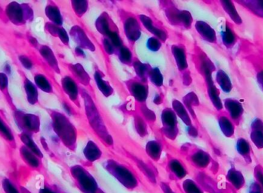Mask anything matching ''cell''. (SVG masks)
Segmentation results:
<instances>
[{
	"label": "cell",
	"instance_id": "10",
	"mask_svg": "<svg viewBox=\"0 0 263 193\" xmlns=\"http://www.w3.org/2000/svg\"><path fill=\"white\" fill-rule=\"evenodd\" d=\"M236 148L240 156L244 158L245 160L248 163H250L252 160L251 158V147H250V142L243 137L238 138L236 142Z\"/></svg>",
	"mask_w": 263,
	"mask_h": 193
},
{
	"label": "cell",
	"instance_id": "6",
	"mask_svg": "<svg viewBox=\"0 0 263 193\" xmlns=\"http://www.w3.org/2000/svg\"><path fill=\"white\" fill-rule=\"evenodd\" d=\"M250 136L252 142L259 149H263V120L257 118L250 126Z\"/></svg>",
	"mask_w": 263,
	"mask_h": 193
},
{
	"label": "cell",
	"instance_id": "16",
	"mask_svg": "<svg viewBox=\"0 0 263 193\" xmlns=\"http://www.w3.org/2000/svg\"><path fill=\"white\" fill-rule=\"evenodd\" d=\"M152 82H155V83L157 84V85H161L162 82V78L161 76V74L159 73V71L157 72V75H156V72L154 71L152 72Z\"/></svg>",
	"mask_w": 263,
	"mask_h": 193
},
{
	"label": "cell",
	"instance_id": "4",
	"mask_svg": "<svg viewBox=\"0 0 263 193\" xmlns=\"http://www.w3.org/2000/svg\"><path fill=\"white\" fill-rule=\"evenodd\" d=\"M220 6L222 7V10L228 15V17L233 22L234 26L239 28V29L244 27L243 19L241 15H239V12L236 9V4L232 1H220L219 2Z\"/></svg>",
	"mask_w": 263,
	"mask_h": 193
},
{
	"label": "cell",
	"instance_id": "1",
	"mask_svg": "<svg viewBox=\"0 0 263 193\" xmlns=\"http://www.w3.org/2000/svg\"><path fill=\"white\" fill-rule=\"evenodd\" d=\"M236 56L263 92V56L257 46L251 40L240 36Z\"/></svg>",
	"mask_w": 263,
	"mask_h": 193
},
{
	"label": "cell",
	"instance_id": "2",
	"mask_svg": "<svg viewBox=\"0 0 263 193\" xmlns=\"http://www.w3.org/2000/svg\"><path fill=\"white\" fill-rule=\"evenodd\" d=\"M223 109L229 115L236 127L241 125L244 119V108L241 102L233 98H227L223 102Z\"/></svg>",
	"mask_w": 263,
	"mask_h": 193
},
{
	"label": "cell",
	"instance_id": "8",
	"mask_svg": "<svg viewBox=\"0 0 263 193\" xmlns=\"http://www.w3.org/2000/svg\"><path fill=\"white\" fill-rule=\"evenodd\" d=\"M196 28L198 34L202 36V39L212 44L217 43V36L215 31L206 22L198 21L196 24Z\"/></svg>",
	"mask_w": 263,
	"mask_h": 193
},
{
	"label": "cell",
	"instance_id": "18",
	"mask_svg": "<svg viewBox=\"0 0 263 193\" xmlns=\"http://www.w3.org/2000/svg\"><path fill=\"white\" fill-rule=\"evenodd\" d=\"M110 38H111L112 41H113V43H114L116 46L121 45V40H120V37H119V36L117 33H110Z\"/></svg>",
	"mask_w": 263,
	"mask_h": 193
},
{
	"label": "cell",
	"instance_id": "17",
	"mask_svg": "<svg viewBox=\"0 0 263 193\" xmlns=\"http://www.w3.org/2000/svg\"><path fill=\"white\" fill-rule=\"evenodd\" d=\"M122 59H124L126 62L129 61L131 59V53L127 49L124 48L122 50L121 55H120Z\"/></svg>",
	"mask_w": 263,
	"mask_h": 193
},
{
	"label": "cell",
	"instance_id": "3",
	"mask_svg": "<svg viewBox=\"0 0 263 193\" xmlns=\"http://www.w3.org/2000/svg\"><path fill=\"white\" fill-rule=\"evenodd\" d=\"M236 26L229 19H225L221 28L220 36L222 44L227 50H233L239 43V36Z\"/></svg>",
	"mask_w": 263,
	"mask_h": 193
},
{
	"label": "cell",
	"instance_id": "14",
	"mask_svg": "<svg viewBox=\"0 0 263 193\" xmlns=\"http://www.w3.org/2000/svg\"><path fill=\"white\" fill-rule=\"evenodd\" d=\"M96 82H97L98 86H99V89L103 92V94L107 95L110 94L111 92V89H110V86H108L107 83L105 82V81H103L101 77L99 74H96Z\"/></svg>",
	"mask_w": 263,
	"mask_h": 193
},
{
	"label": "cell",
	"instance_id": "7",
	"mask_svg": "<svg viewBox=\"0 0 263 193\" xmlns=\"http://www.w3.org/2000/svg\"><path fill=\"white\" fill-rule=\"evenodd\" d=\"M234 2L257 19H263V1H236Z\"/></svg>",
	"mask_w": 263,
	"mask_h": 193
},
{
	"label": "cell",
	"instance_id": "5",
	"mask_svg": "<svg viewBox=\"0 0 263 193\" xmlns=\"http://www.w3.org/2000/svg\"><path fill=\"white\" fill-rule=\"evenodd\" d=\"M217 112V121L221 131L227 138H233L236 132V126L225 110Z\"/></svg>",
	"mask_w": 263,
	"mask_h": 193
},
{
	"label": "cell",
	"instance_id": "13",
	"mask_svg": "<svg viewBox=\"0 0 263 193\" xmlns=\"http://www.w3.org/2000/svg\"><path fill=\"white\" fill-rule=\"evenodd\" d=\"M174 55L176 60H177V64L180 66V69L186 68L187 66V64L183 52L180 49L175 48Z\"/></svg>",
	"mask_w": 263,
	"mask_h": 193
},
{
	"label": "cell",
	"instance_id": "9",
	"mask_svg": "<svg viewBox=\"0 0 263 193\" xmlns=\"http://www.w3.org/2000/svg\"><path fill=\"white\" fill-rule=\"evenodd\" d=\"M215 79H216V82H217L219 87L223 92L229 93L231 91L233 90V86L232 81H231L229 75L226 74V72H224L222 69H219L217 71Z\"/></svg>",
	"mask_w": 263,
	"mask_h": 193
},
{
	"label": "cell",
	"instance_id": "15",
	"mask_svg": "<svg viewBox=\"0 0 263 193\" xmlns=\"http://www.w3.org/2000/svg\"><path fill=\"white\" fill-rule=\"evenodd\" d=\"M134 92H135V95L136 96L137 99H138V100H145L146 93H145L143 86H140V85H137L135 86V90L134 91Z\"/></svg>",
	"mask_w": 263,
	"mask_h": 193
},
{
	"label": "cell",
	"instance_id": "12",
	"mask_svg": "<svg viewBox=\"0 0 263 193\" xmlns=\"http://www.w3.org/2000/svg\"><path fill=\"white\" fill-rule=\"evenodd\" d=\"M141 19H142V22H143L145 27L149 29L150 32H152L154 34H156L160 39H163V40L166 39V35L162 33V31L159 30V29H156V28H153L152 22H151L149 18H147L146 16H141Z\"/></svg>",
	"mask_w": 263,
	"mask_h": 193
},
{
	"label": "cell",
	"instance_id": "11",
	"mask_svg": "<svg viewBox=\"0 0 263 193\" xmlns=\"http://www.w3.org/2000/svg\"><path fill=\"white\" fill-rule=\"evenodd\" d=\"M254 27V33L252 41L263 56V23L256 21Z\"/></svg>",
	"mask_w": 263,
	"mask_h": 193
}]
</instances>
